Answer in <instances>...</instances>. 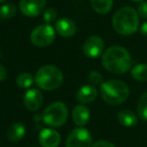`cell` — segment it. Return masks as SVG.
<instances>
[{
	"mask_svg": "<svg viewBox=\"0 0 147 147\" xmlns=\"http://www.w3.org/2000/svg\"><path fill=\"white\" fill-rule=\"evenodd\" d=\"M131 57L124 47L119 45L110 46L102 55V65L111 74L122 75L131 68Z\"/></svg>",
	"mask_w": 147,
	"mask_h": 147,
	"instance_id": "1",
	"label": "cell"
},
{
	"mask_svg": "<svg viewBox=\"0 0 147 147\" xmlns=\"http://www.w3.org/2000/svg\"><path fill=\"white\" fill-rule=\"evenodd\" d=\"M114 30L121 36H131L135 34L139 25V15L133 7L125 6L118 9L112 18Z\"/></svg>",
	"mask_w": 147,
	"mask_h": 147,
	"instance_id": "2",
	"label": "cell"
},
{
	"mask_svg": "<svg viewBox=\"0 0 147 147\" xmlns=\"http://www.w3.org/2000/svg\"><path fill=\"white\" fill-rule=\"evenodd\" d=\"M128 86L119 80H110L101 84L100 95L109 105H118L125 102L129 97Z\"/></svg>",
	"mask_w": 147,
	"mask_h": 147,
	"instance_id": "3",
	"label": "cell"
},
{
	"mask_svg": "<svg viewBox=\"0 0 147 147\" xmlns=\"http://www.w3.org/2000/svg\"><path fill=\"white\" fill-rule=\"evenodd\" d=\"M35 83L40 89L53 91L58 89L63 82V74L57 67L52 65L43 66L35 75Z\"/></svg>",
	"mask_w": 147,
	"mask_h": 147,
	"instance_id": "4",
	"label": "cell"
},
{
	"mask_svg": "<svg viewBox=\"0 0 147 147\" xmlns=\"http://www.w3.org/2000/svg\"><path fill=\"white\" fill-rule=\"evenodd\" d=\"M68 118V109L62 102L50 104L42 114V120L45 124L52 127H60Z\"/></svg>",
	"mask_w": 147,
	"mask_h": 147,
	"instance_id": "5",
	"label": "cell"
},
{
	"mask_svg": "<svg viewBox=\"0 0 147 147\" xmlns=\"http://www.w3.org/2000/svg\"><path fill=\"white\" fill-rule=\"evenodd\" d=\"M55 39L54 28L50 24H42L33 29L30 36V40L34 45L44 47L51 44Z\"/></svg>",
	"mask_w": 147,
	"mask_h": 147,
	"instance_id": "6",
	"label": "cell"
},
{
	"mask_svg": "<svg viewBox=\"0 0 147 147\" xmlns=\"http://www.w3.org/2000/svg\"><path fill=\"white\" fill-rule=\"evenodd\" d=\"M92 137L90 132L83 127L75 128L68 135L65 147H91Z\"/></svg>",
	"mask_w": 147,
	"mask_h": 147,
	"instance_id": "7",
	"label": "cell"
},
{
	"mask_svg": "<svg viewBox=\"0 0 147 147\" xmlns=\"http://www.w3.org/2000/svg\"><path fill=\"white\" fill-rule=\"evenodd\" d=\"M83 53L89 59H96L104 49V41L97 36H90L83 43Z\"/></svg>",
	"mask_w": 147,
	"mask_h": 147,
	"instance_id": "8",
	"label": "cell"
},
{
	"mask_svg": "<svg viewBox=\"0 0 147 147\" xmlns=\"http://www.w3.org/2000/svg\"><path fill=\"white\" fill-rule=\"evenodd\" d=\"M46 3L47 0H20L19 8L24 15L35 17L43 11Z\"/></svg>",
	"mask_w": 147,
	"mask_h": 147,
	"instance_id": "9",
	"label": "cell"
},
{
	"mask_svg": "<svg viewBox=\"0 0 147 147\" xmlns=\"http://www.w3.org/2000/svg\"><path fill=\"white\" fill-rule=\"evenodd\" d=\"M60 141V134L54 129L45 128L39 133V142L42 147H58Z\"/></svg>",
	"mask_w": 147,
	"mask_h": 147,
	"instance_id": "10",
	"label": "cell"
},
{
	"mask_svg": "<svg viewBox=\"0 0 147 147\" xmlns=\"http://www.w3.org/2000/svg\"><path fill=\"white\" fill-rule=\"evenodd\" d=\"M23 103L26 109L29 111H36L41 107L43 103L42 93L36 89H31L25 93L23 98Z\"/></svg>",
	"mask_w": 147,
	"mask_h": 147,
	"instance_id": "11",
	"label": "cell"
},
{
	"mask_svg": "<svg viewBox=\"0 0 147 147\" xmlns=\"http://www.w3.org/2000/svg\"><path fill=\"white\" fill-rule=\"evenodd\" d=\"M55 29L59 36L63 37H70L74 36L76 32V24L69 18H61L55 24Z\"/></svg>",
	"mask_w": 147,
	"mask_h": 147,
	"instance_id": "12",
	"label": "cell"
},
{
	"mask_svg": "<svg viewBox=\"0 0 147 147\" xmlns=\"http://www.w3.org/2000/svg\"><path fill=\"white\" fill-rule=\"evenodd\" d=\"M97 90L92 85H84L79 89L76 94V98L82 104L91 103L97 98Z\"/></svg>",
	"mask_w": 147,
	"mask_h": 147,
	"instance_id": "13",
	"label": "cell"
},
{
	"mask_svg": "<svg viewBox=\"0 0 147 147\" xmlns=\"http://www.w3.org/2000/svg\"><path fill=\"white\" fill-rule=\"evenodd\" d=\"M72 119L74 123L79 127H83L89 122L90 119V111L86 106L78 105L72 111Z\"/></svg>",
	"mask_w": 147,
	"mask_h": 147,
	"instance_id": "14",
	"label": "cell"
},
{
	"mask_svg": "<svg viewBox=\"0 0 147 147\" xmlns=\"http://www.w3.org/2000/svg\"><path fill=\"white\" fill-rule=\"evenodd\" d=\"M117 120L121 125L125 126V127H133L138 122L136 114L130 110H123L119 112L117 116Z\"/></svg>",
	"mask_w": 147,
	"mask_h": 147,
	"instance_id": "15",
	"label": "cell"
},
{
	"mask_svg": "<svg viewBox=\"0 0 147 147\" xmlns=\"http://www.w3.org/2000/svg\"><path fill=\"white\" fill-rule=\"evenodd\" d=\"M6 135L10 141H19L25 135V127L21 123H13L8 128Z\"/></svg>",
	"mask_w": 147,
	"mask_h": 147,
	"instance_id": "16",
	"label": "cell"
},
{
	"mask_svg": "<svg viewBox=\"0 0 147 147\" xmlns=\"http://www.w3.org/2000/svg\"><path fill=\"white\" fill-rule=\"evenodd\" d=\"M90 3L95 12L106 14L112 8L113 0H90Z\"/></svg>",
	"mask_w": 147,
	"mask_h": 147,
	"instance_id": "17",
	"label": "cell"
},
{
	"mask_svg": "<svg viewBox=\"0 0 147 147\" xmlns=\"http://www.w3.org/2000/svg\"><path fill=\"white\" fill-rule=\"evenodd\" d=\"M131 75L134 80L138 82H146L147 81V65L146 64H139L132 68Z\"/></svg>",
	"mask_w": 147,
	"mask_h": 147,
	"instance_id": "18",
	"label": "cell"
},
{
	"mask_svg": "<svg viewBox=\"0 0 147 147\" xmlns=\"http://www.w3.org/2000/svg\"><path fill=\"white\" fill-rule=\"evenodd\" d=\"M16 82H17V85L20 88L27 89L30 86H32L33 82H35V79H33V77L29 73H21L18 75Z\"/></svg>",
	"mask_w": 147,
	"mask_h": 147,
	"instance_id": "19",
	"label": "cell"
},
{
	"mask_svg": "<svg viewBox=\"0 0 147 147\" xmlns=\"http://www.w3.org/2000/svg\"><path fill=\"white\" fill-rule=\"evenodd\" d=\"M16 12H17V9H16V6L14 4H4L0 7V18L1 19H9L15 15Z\"/></svg>",
	"mask_w": 147,
	"mask_h": 147,
	"instance_id": "20",
	"label": "cell"
},
{
	"mask_svg": "<svg viewBox=\"0 0 147 147\" xmlns=\"http://www.w3.org/2000/svg\"><path fill=\"white\" fill-rule=\"evenodd\" d=\"M137 113L141 120L147 121V93L143 94L137 104Z\"/></svg>",
	"mask_w": 147,
	"mask_h": 147,
	"instance_id": "21",
	"label": "cell"
},
{
	"mask_svg": "<svg viewBox=\"0 0 147 147\" xmlns=\"http://www.w3.org/2000/svg\"><path fill=\"white\" fill-rule=\"evenodd\" d=\"M56 16H57V12L54 8H48L44 11L43 13V19L46 23H51L53 22L55 19H56Z\"/></svg>",
	"mask_w": 147,
	"mask_h": 147,
	"instance_id": "22",
	"label": "cell"
},
{
	"mask_svg": "<svg viewBox=\"0 0 147 147\" xmlns=\"http://www.w3.org/2000/svg\"><path fill=\"white\" fill-rule=\"evenodd\" d=\"M88 79H89V81L94 85H101L103 82L102 75L97 71H91L88 75Z\"/></svg>",
	"mask_w": 147,
	"mask_h": 147,
	"instance_id": "23",
	"label": "cell"
},
{
	"mask_svg": "<svg viewBox=\"0 0 147 147\" xmlns=\"http://www.w3.org/2000/svg\"><path fill=\"white\" fill-rule=\"evenodd\" d=\"M138 15L142 18H147V2L146 1H141L138 5L137 8Z\"/></svg>",
	"mask_w": 147,
	"mask_h": 147,
	"instance_id": "24",
	"label": "cell"
},
{
	"mask_svg": "<svg viewBox=\"0 0 147 147\" xmlns=\"http://www.w3.org/2000/svg\"><path fill=\"white\" fill-rule=\"evenodd\" d=\"M91 147H115L112 143L108 141H105V140H100V141L95 142Z\"/></svg>",
	"mask_w": 147,
	"mask_h": 147,
	"instance_id": "25",
	"label": "cell"
},
{
	"mask_svg": "<svg viewBox=\"0 0 147 147\" xmlns=\"http://www.w3.org/2000/svg\"><path fill=\"white\" fill-rule=\"evenodd\" d=\"M7 77V71L2 65H0V82L4 81Z\"/></svg>",
	"mask_w": 147,
	"mask_h": 147,
	"instance_id": "26",
	"label": "cell"
},
{
	"mask_svg": "<svg viewBox=\"0 0 147 147\" xmlns=\"http://www.w3.org/2000/svg\"><path fill=\"white\" fill-rule=\"evenodd\" d=\"M140 31L143 36H147V21L144 22L143 24L141 25V28H140Z\"/></svg>",
	"mask_w": 147,
	"mask_h": 147,
	"instance_id": "27",
	"label": "cell"
},
{
	"mask_svg": "<svg viewBox=\"0 0 147 147\" xmlns=\"http://www.w3.org/2000/svg\"><path fill=\"white\" fill-rule=\"evenodd\" d=\"M131 1H133V2H141V1H143V0H131Z\"/></svg>",
	"mask_w": 147,
	"mask_h": 147,
	"instance_id": "28",
	"label": "cell"
},
{
	"mask_svg": "<svg viewBox=\"0 0 147 147\" xmlns=\"http://www.w3.org/2000/svg\"><path fill=\"white\" fill-rule=\"evenodd\" d=\"M5 1H7V0H0V3H1V2H5Z\"/></svg>",
	"mask_w": 147,
	"mask_h": 147,
	"instance_id": "29",
	"label": "cell"
},
{
	"mask_svg": "<svg viewBox=\"0 0 147 147\" xmlns=\"http://www.w3.org/2000/svg\"><path fill=\"white\" fill-rule=\"evenodd\" d=\"M0 59H1V51H0Z\"/></svg>",
	"mask_w": 147,
	"mask_h": 147,
	"instance_id": "30",
	"label": "cell"
}]
</instances>
